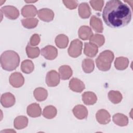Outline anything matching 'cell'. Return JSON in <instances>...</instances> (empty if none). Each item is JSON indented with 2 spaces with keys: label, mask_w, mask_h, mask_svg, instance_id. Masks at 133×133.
I'll return each mask as SVG.
<instances>
[{
  "label": "cell",
  "mask_w": 133,
  "mask_h": 133,
  "mask_svg": "<svg viewBox=\"0 0 133 133\" xmlns=\"http://www.w3.org/2000/svg\"><path fill=\"white\" fill-rule=\"evenodd\" d=\"M102 18L105 23L111 28H123L130 23L131 11L129 6L121 1L111 0L106 3Z\"/></svg>",
  "instance_id": "6da1fadb"
},
{
  "label": "cell",
  "mask_w": 133,
  "mask_h": 133,
  "mask_svg": "<svg viewBox=\"0 0 133 133\" xmlns=\"http://www.w3.org/2000/svg\"><path fill=\"white\" fill-rule=\"evenodd\" d=\"M0 62L3 69L7 71H12L19 66L20 57L13 50H6L1 55Z\"/></svg>",
  "instance_id": "7a4b0ae2"
},
{
  "label": "cell",
  "mask_w": 133,
  "mask_h": 133,
  "mask_svg": "<svg viewBox=\"0 0 133 133\" xmlns=\"http://www.w3.org/2000/svg\"><path fill=\"white\" fill-rule=\"evenodd\" d=\"M114 58V54L111 50H106L101 52L96 59V63L97 68L102 71L109 70Z\"/></svg>",
  "instance_id": "3957f363"
},
{
  "label": "cell",
  "mask_w": 133,
  "mask_h": 133,
  "mask_svg": "<svg viewBox=\"0 0 133 133\" xmlns=\"http://www.w3.org/2000/svg\"><path fill=\"white\" fill-rule=\"evenodd\" d=\"M82 48L83 43L78 39H74L71 42L68 48V54L71 57L77 58L81 55Z\"/></svg>",
  "instance_id": "277c9868"
},
{
  "label": "cell",
  "mask_w": 133,
  "mask_h": 133,
  "mask_svg": "<svg viewBox=\"0 0 133 133\" xmlns=\"http://www.w3.org/2000/svg\"><path fill=\"white\" fill-rule=\"evenodd\" d=\"M45 81L48 86H57L60 83V75L56 71L51 70L47 73Z\"/></svg>",
  "instance_id": "5b68a950"
},
{
  "label": "cell",
  "mask_w": 133,
  "mask_h": 133,
  "mask_svg": "<svg viewBox=\"0 0 133 133\" xmlns=\"http://www.w3.org/2000/svg\"><path fill=\"white\" fill-rule=\"evenodd\" d=\"M1 11L6 18L11 20H15L19 16L18 9L12 6H5L2 7Z\"/></svg>",
  "instance_id": "8992f818"
},
{
  "label": "cell",
  "mask_w": 133,
  "mask_h": 133,
  "mask_svg": "<svg viewBox=\"0 0 133 133\" xmlns=\"http://www.w3.org/2000/svg\"><path fill=\"white\" fill-rule=\"evenodd\" d=\"M9 81L10 84L12 87L15 88H19L24 84V78L21 73L15 72L10 75Z\"/></svg>",
  "instance_id": "52a82bcc"
},
{
  "label": "cell",
  "mask_w": 133,
  "mask_h": 133,
  "mask_svg": "<svg viewBox=\"0 0 133 133\" xmlns=\"http://www.w3.org/2000/svg\"><path fill=\"white\" fill-rule=\"evenodd\" d=\"M41 55L47 60H54L58 56L57 49L51 45H47L41 49Z\"/></svg>",
  "instance_id": "ba28073f"
},
{
  "label": "cell",
  "mask_w": 133,
  "mask_h": 133,
  "mask_svg": "<svg viewBox=\"0 0 133 133\" xmlns=\"http://www.w3.org/2000/svg\"><path fill=\"white\" fill-rule=\"evenodd\" d=\"M37 15L41 20L46 22L52 21L55 16L53 11L48 8H42L38 10Z\"/></svg>",
  "instance_id": "9c48e42d"
},
{
  "label": "cell",
  "mask_w": 133,
  "mask_h": 133,
  "mask_svg": "<svg viewBox=\"0 0 133 133\" xmlns=\"http://www.w3.org/2000/svg\"><path fill=\"white\" fill-rule=\"evenodd\" d=\"M16 102L14 95L10 92H6L1 96V103L4 108H10L13 106Z\"/></svg>",
  "instance_id": "30bf717a"
},
{
  "label": "cell",
  "mask_w": 133,
  "mask_h": 133,
  "mask_svg": "<svg viewBox=\"0 0 133 133\" xmlns=\"http://www.w3.org/2000/svg\"><path fill=\"white\" fill-rule=\"evenodd\" d=\"M96 117L98 122L102 125H105L110 123L111 116L110 113L106 110L101 109L97 111Z\"/></svg>",
  "instance_id": "8fae6325"
},
{
  "label": "cell",
  "mask_w": 133,
  "mask_h": 133,
  "mask_svg": "<svg viewBox=\"0 0 133 133\" xmlns=\"http://www.w3.org/2000/svg\"><path fill=\"white\" fill-rule=\"evenodd\" d=\"M69 88L74 92H81L85 88L84 83L77 78L73 77L69 82Z\"/></svg>",
  "instance_id": "7c38bea8"
},
{
  "label": "cell",
  "mask_w": 133,
  "mask_h": 133,
  "mask_svg": "<svg viewBox=\"0 0 133 133\" xmlns=\"http://www.w3.org/2000/svg\"><path fill=\"white\" fill-rule=\"evenodd\" d=\"M72 112L74 116L79 119H83L86 118L88 115V110L87 108L83 105L78 104L75 106Z\"/></svg>",
  "instance_id": "4fadbf2b"
},
{
  "label": "cell",
  "mask_w": 133,
  "mask_h": 133,
  "mask_svg": "<svg viewBox=\"0 0 133 133\" xmlns=\"http://www.w3.org/2000/svg\"><path fill=\"white\" fill-rule=\"evenodd\" d=\"M26 112L28 115L31 117H37L42 114V109L38 104L33 103L28 105Z\"/></svg>",
  "instance_id": "5bb4252c"
},
{
  "label": "cell",
  "mask_w": 133,
  "mask_h": 133,
  "mask_svg": "<svg viewBox=\"0 0 133 133\" xmlns=\"http://www.w3.org/2000/svg\"><path fill=\"white\" fill-rule=\"evenodd\" d=\"M37 14L36 8L33 5H25L21 9V15L25 18H33Z\"/></svg>",
  "instance_id": "9a60e30c"
},
{
  "label": "cell",
  "mask_w": 133,
  "mask_h": 133,
  "mask_svg": "<svg viewBox=\"0 0 133 133\" xmlns=\"http://www.w3.org/2000/svg\"><path fill=\"white\" fill-rule=\"evenodd\" d=\"M79 37L84 41L89 39L93 35L91 29L87 25L81 26L78 31Z\"/></svg>",
  "instance_id": "2e32d148"
},
{
  "label": "cell",
  "mask_w": 133,
  "mask_h": 133,
  "mask_svg": "<svg viewBox=\"0 0 133 133\" xmlns=\"http://www.w3.org/2000/svg\"><path fill=\"white\" fill-rule=\"evenodd\" d=\"M90 25L97 33H102L103 31V23L101 19L95 16H92L90 20Z\"/></svg>",
  "instance_id": "e0dca14e"
},
{
  "label": "cell",
  "mask_w": 133,
  "mask_h": 133,
  "mask_svg": "<svg viewBox=\"0 0 133 133\" xmlns=\"http://www.w3.org/2000/svg\"><path fill=\"white\" fill-rule=\"evenodd\" d=\"M98 47L90 43H85L84 44V53L89 57H94L98 52Z\"/></svg>",
  "instance_id": "ac0fdd59"
},
{
  "label": "cell",
  "mask_w": 133,
  "mask_h": 133,
  "mask_svg": "<svg viewBox=\"0 0 133 133\" xmlns=\"http://www.w3.org/2000/svg\"><path fill=\"white\" fill-rule=\"evenodd\" d=\"M82 100L86 105H93L97 102V97L94 92L86 91L82 94Z\"/></svg>",
  "instance_id": "d6986e66"
},
{
  "label": "cell",
  "mask_w": 133,
  "mask_h": 133,
  "mask_svg": "<svg viewBox=\"0 0 133 133\" xmlns=\"http://www.w3.org/2000/svg\"><path fill=\"white\" fill-rule=\"evenodd\" d=\"M78 11L79 17L82 19L88 18L91 15L90 8L86 3H81L79 5Z\"/></svg>",
  "instance_id": "ffe728a7"
},
{
  "label": "cell",
  "mask_w": 133,
  "mask_h": 133,
  "mask_svg": "<svg viewBox=\"0 0 133 133\" xmlns=\"http://www.w3.org/2000/svg\"><path fill=\"white\" fill-rule=\"evenodd\" d=\"M113 121L119 126H126L128 124L127 116L122 113L115 114L113 116Z\"/></svg>",
  "instance_id": "44dd1931"
},
{
  "label": "cell",
  "mask_w": 133,
  "mask_h": 133,
  "mask_svg": "<svg viewBox=\"0 0 133 133\" xmlns=\"http://www.w3.org/2000/svg\"><path fill=\"white\" fill-rule=\"evenodd\" d=\"M59 72L60 77L62 80H66L69 79L73 74L72 69L68 65H61L59 68Z\"/></svg>",
  "instance_id": "7402d4cb"
},
{
  "label": "cell",
  "mask_w": 133,
  "mask_h": 133,
  "mask_svg": "<svg viewBox=\"0 0 133 133\" xmlns=\"http://www.w3.org/2000/svg\"><path fill=\"white\" fill-rule=\"evenodd\" d=\"M129 60L126 57H119L116 58L114 61V66L118 70H124L128 66Z\"/></svg>",
  "instance_id": "603a6c76"
},
{
  "label": "cell",
  "mask_w": 133,
  "mask_h": 133,
  "mask_svg": "<svg viewBox=\"0 0 133 133\" xmlns=\"http://www.w3.org/2000/svg\"><path fill=\"white\" fill-rule=\"evenodd\" d=\"M14 124L15 128L17 129H23L28 126V118L25 116H18L15 118Z\"/></svg>",
  "instance_id": "cb8c5ba5"
},
{
  "label": "cell",
  "mask_w": 133,
  "mask_h": 133,
  "mask_svg": "<svg viewBox=\"0 0 133 133\" xmlns=\"http://www.w3.org/2000/svg\"><path fill=\"white\" fill-rule=\"evenodd\" d=\"M35 99L38 101H43L46 99L48 96L47 90L42 87H38L35 89L33 92Z\"/></svg>",
  "instance_id": "d4e9b609"
},
{
  "label": "cell",
  "mask_w": 133,
  "mask_h": 133,
  "mask_svg": "<svg viewBox=\"0 0 133 133\" xmlns=\"http://www.w3.org/2000/svg\"><path fill=\"white\" fill-rule=\"evenodd\" d=\"M56 46L59 48H65L67 47L69 43L68 37L64 34H59L55 38Z\"/></svg>",
  "instance_id": "484cf974"
},
{
  "label": "cell",
  "mask_w": 133,
  "mask_h": 133,
  "mask_svg": "<svg viewBox=\"0 0 133 133\" xmlns=\"http://www.w3.org/2000/svg\"><path fill=\"white\" fill-rule=\"evenodd\" d=\"M57 114V109L53 105H48L46 107L43 111L44 117L47 119H52L54 118Z\"/></svg>",
  "instance_id": "4316f807"
},
{
  "label": "cell",
  "mask_w": 133,
  "mask_h": 133,
  "mask_svg": "<svg viewBox=\"0 0 133 133\" xmlns=\"http://www.w3.org/2000/svg\"><path fill=\"white\" fill-rule=\"evenodd\" d=\"M108 96L110 101L114 104L119 103L121 102L123 98L122 94L118 91L110 90Z\"/></svg>",
  "instance_id": "83f0119b"
},
{
  "label": "cell",
  "mask_w": 133,
  "mask_h": 133,
  "mask_svg": "<svg viewBox=\"0 0 133 133\" xmlns=\"http://www.w3.org/2000/svg\"><path fill=\"white\" fill-rule=\"evenodd\" d=\"M34 69V65L32 61L30 60H23L21 64V71L25 74H30L32 73Z\"/></svg>",
  "instance_id": "f1b7e54d"
},
{
  "label": "cell",
  "mask_w": 133,
  "mask_h": 133,
  "mask_svg": "<svg viewBox=\"0 0 133 133\" xmlns=\"http://www.w3.org/2000/svg\"><path fill=\"white\" fill-rule=\"evenodd\" d=\"M25 51L28 57L31 59H34L38 57L40 54V50L38 47L32 46L29 44L26 46Z\"/></svg>",
  "instance_id": "f546056e"
},
{
  "label": "cell",
  "mask_w": 133,
  "mask_h": 133,
  "mask_svg": "<svg viewBox=\"0 0 133 133\" xmlns=\"http://www.w3.org/2000/svg\"><path fill=\"white\" fill-rule=\"evenodd\" d=\"M82 65L84 72L86 73L92 72L95 68V64L93 60L89 58L85 59L82 62Z\"/></svg>",
  "instance_id": "4dcf8cb0"
},
{
  "label": "cell",
  "mask_w": 133,
  "mask_h": 133,
  "mask_svg": "<svg viewBox=\"0 0 133 133\" xmlns=\"http://www.w3.org/2000/svg\"><path fill=\"white\" fill-rule=\"evenodd\" d=\"M89 43L96 45L98 47H101L105 42V38L103 35L95 34L89 39Z\"/></svg>",
  "instance_id": "1f68e13d"
},
{
  "label": "cell",
  "mask_w": 133,
  "mask_h": 133,
  "mask_svg": "<svg viewBox=\"0 0 133 133\" xmlns=\"http://www.w3.org/2000/svg\"><path fill=\"white\" fill-rule=\"evenodd\" d=\"M21 23L24 28L31 29L35 28L37 25L38 23V20L34 18L23 19L21 20Z\"/></svg>",
  "instance_id": "d6a6232c"
},
{
  "label": "cell",
  "mask_w": 133,
  "mask_h": 133,
  "mask_svg": "<svg viewBox=\"0 0 133 133\" xmlns=\"http://www.w3.org/2000/svg\"><path fill=\"white\" fill-rule=\"evenodd\" d=\"M89 3L92 8L96 10L101 11L104 5V1L102 0L100 1H90Z\"/></svg>",
  "instance_id": "836d02e7"
},
{
  "label": "cell",
  "mask_w": 133,
  "mask_h": 133,
  "mask_svg": "<svg viewBox=\"0 0 133 133\" xmlns=\"http://www.w3.org/2000/svg\"><path fill=\"white\" fill-rule=\"evenodd\" d=\"M64 5L69 9L72 10L75 9L77 5L78 2L76 1H62Z\"/></svg>",
  "instance_id": "e575fe53"
},
{
  "label": "cell",
  "mask_w": 133,
  "mask_h": 133,
  "mask_svg": "<svg viewBox=\"0 0 133 133\" xmlns=\"http://www.w3.org/2000/svg\"><path fill=\"white\" fill-rule=\"evenodd\" d=\"M41 38L40 36L37 34H33L30 38V43H29L32 46H37L40 42Z\"/></svg>",
  "instance_id": "d590c367"
}]
</instances>
